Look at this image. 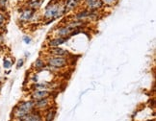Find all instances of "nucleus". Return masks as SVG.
<instances>
[{"label": "nucleus", "mask_w": 156, "mask_h": 121, "mask_svg": "<svg viewBox=\"0 0 156 121\" xmlns=\"http://www.w3.org/2000/svg\"><path fill=\"white\" fill-rule=\"evenodd\" d=\"M68 12L65 6L60 2H52L45 8V12L43 14V19L45 21H53L54 19L63 17Z\"/></svg>", "instance_id": "1"}, {"label": "nucleus", "mask_w": 156, "mask_h": 121, "mask_svg": "<svg viewBox=\"0 0 156 121\" xmlns=\"http://www.w3.org/2000/svg\"><path fill=\"white\" fill-rule=\"evenodd\" d=\"M34 106H35V102L33 100L20 102V103L15 107V111H14L15 117H17L18 119L22 118V117L25 116L26 114L30 113L33 110H35Z\"/></svg>", "instance_id": "2"}, {"label": "nucleus", "mask_w": 156, "mask_h": 121, "mask_svg": "<svg viewBox=\"0 0 156 121\" xmlns=\"http://www.w3.org/2000/svg\"><path fill=\"white\" fill-rule=\"evenodd\" d=\"M47 64L50 66H53L55 68H62V67H65V66L68 64V59L65 58V57H49L47 60Z\"/></svg>", "instance_id": "3"}, {"label": "nucleus", "mask_w": 156, "mask_h": 121, "mask_svg": "<svg viewBox=\"0 0 156 121\" xmlns=\"http://www.w3.org/2000/svg\"><path fill=\"white\" fill-rule=\"evenodd\" d=\"M36 11L32 10V9L25 7L24 9H22L20 14V20L21 22H29V21L32 20L33 17L35 15Z\"/></svg>", "instance_id": "4"}, {"label": "nucleus", "mask_w": 156, "mask_h": 121, "mask_svg": "<svg viewBox=\"0 0 156 121\" xmlns=\"http://www.w3.org/2000/svg\"><path fill=\"white\" fill-rule=\"evenodd\" d=\"M51 95V92L49 91H34L31 93V99L33 101H38L40 99L47 98Z\"/></svg>", "instance_id": "5"}, {"label": "nucleus", "mask_w": 156, "mask_h": 121, "mask_svg": "<svg viewBox=\"0 0 156 121\" xmlns=\"http://www.w3.org/2000/svg\"><path fill=\"white\" fill-rule=\"evenodd\" d=\"M20 121H42V116L37 110H33L30 113L26 114L25 116L20 119Z\"/></svg>", "instance_id": "6"}, {"label": "nucleus", "mask_w": 156, "mask_h": 121, "mask_svg": "<svg viewBox=\"0 0 156 121\" xmlns=\"http://www.w3.org/2000/svg\"><path fill=\"white\" fill-rule=\"evenodd\" d=\"M68 39V38H62V37H57V38H54L50 39L47 43L49 48H55V47H59L61 44L67 42V40Z\"/></svg>", "instance_id": "7"}, {"label": "nucleus", "mask_w": 156, "mask_h": 121, "mask_svg": "<svg viewBox=\"0 0 156 121\" xmlns=\"http://www.w3.org/2000/svg\"><path fill=\"white\" fill-rule=\"evenodd\" d=\"M48 53L50 56H53V57H65V56L68 55V52L67 50L60 47L49 48Z\"/></svg>", "instance_id": "8"}, {"label": "nucleus", "mask_w": 156, "mask_h": 121, "mask_svg": "<svg viewBox=\"0 0 156 121\" xmlns=\"http://www.w3.org/2000/svg\"><path fill=\"white\" fill-rule=\"evenodd\" d=\"M103 7H104V3L102 2V0H95V1H93L89 5L86 6V8L89 11H98Z\"/></svg>", "instance_id": "9"}, {"label": "nucleus", "mask_w": 156, "mask_h": 121, "mask_svg": "<svg viewBox=\"0 0 156 121\" xmlns=\"http://www.w3.org/2000/svg\"><path fill=\"white\" fill-rule=\"evenodd\" d=\"M91 14V11H89L88 9H84V10L78 12V13L74 15V19L75 20H84V21H87L88 19L89 15Z\"/></svg>", "instance_id": "10"}, {"label": "nucleus", "mask_w": 156, "mask_h": 121, "mask_svg": "<svg viewBox=\"0 0 156 121\" xmlns=\"http://www.w3.org/2000/svg\"><path fill=\"white\" fill-rule=\"evenodd\" d=\"M50 99L49 97L47 98H43V99H40V100H38V101H34L35 102V110H42V109H45L46 107L48 106L49 103H50Z\"/></svg>", "instance_id": "11"}, {"label": "nucleus", "mask_w": 156, "mask_h": 121, "mask_svg": "<svg viewBox=\"0 0 156 121\" xmlns=\"http://www.w3.org/2000/svg\"><path fill=\"white\" fill-rule=\"evenodd\" d=\"M80 3L76 1V0H65V8L67 12L68 11H71V10H74V9H76L78 6H79Z\"/></svg>", "instance_id": "12"}, {"label": "nucleus", "mask_w": 156, "mask_h": 121, "mask_svg": "<svg viewBox=\"0 0 156 121\" xmlns=\"http://www.w3.org/2000/svg\"><path fill=\"white\" fill-rule=\"evenodd\" d=\"M34 91H49L50 86L46 83H37L33 85Z\"/></svg>", "instance_id": "13"}, {"label": "nucleus", "mask_w": 156, "mask_h": 121, "mask_svg": "<svg viewBox=\"0 0 156 121\" xmlns=\"http://www.w3.org/2000/svg\"><path fill=\"white\" fill-rule=\"evenodd\" d=\"M45 66V62L43 61L42 59H40V58H39L38 60L34 63V67H35L36 69H38V70H42Z\"/></svg>", "instance_id": "14"}, {"label": "nucleus", "mask_w": 156, "mask_h": 121, "mask_svg": "<svg viewBox=\"0 0 156 121\" xmlns=\"http://www.w3.org/2000/svg\"><path fill=\"white\" fill-rule=\"evenodd\" d=\"M55 114H56V110H55V109H50V110L48 111L47 114L45 115V121H53Z\"/></svg>", "instance_id": "15"}, {"label": "nucleus", "mask_w": 156, "mask_h": 121, "mask_svg": "<svg viewBox=\"0 0 156 121\" xmlns=\"http://www.w3.org/2000/svg\"><path fill=\"white\" fill-rule=\"evenodd\" d=\"M7 5H8V0H0V12L4 13L7 10Z\"/></svg>", "instance_id": "16"}, {"label": "nucleus", "mask_w": 156, "mask_h": 121, "mask_svg": "<svg viewBox=\"0 0 156 121\" xmlns=\"http://www.w3.org/2000/svg\"><path fill=\"white\" fill-rule=\"evenodd\" d=\"M3 66H4L5 69H9L12 66V62L10 60H4V62H3Z\"/></svg>", "instance_id": "17"}, {"label": "nucleus", "mask_w": 156, "mask_h": 121, "mask_svg": "<svg viewBox=\"0 0 156 121\" xmlns=\"http://www.w3.org/2000/svg\"><path fill=\"white\" fill-rule=\"evenodd\" d=\"M6 22V17L4 13H1L0 12V26H3Z\"/></svg>", "instance_id": "18"}, {"label": "nucleus", "mask_w": 156, "mask_h": 121, "mask_svg": "<svg viewBox=\"0 0 156 121\" xmlns=\"http://www.w3.org/2000/svg\"><path fill=\"white\" fill-rule=\"evenodd\" d=\"M22 40H23V42L25 43V44H30L31 41H32V39H31V37H29V36H24Z\"/></svg>", "instance_id": "19"}, {"label": "nucleus", "mask_w": 156, "mask_h": 121, "mask_svg": "<svg viewBox=\"0 0 156 121\" xmlns=\"http://www.w3.org/2000/svg\"><path fill=\"white\" fill-rule=\"evenodd\" d=\"M117 0H102V2L104 3V5H108V6H112L114 4V2H116Z\"/></svg>", "instance_id": "20"}, {"label": "nucleus", "mask_w": 156, "mask_h": 121, "mask_svg": "<svg viewBox=\"0 0 156 121\" xmlns=\"http://www.w3.org/2000/svg\"><path fill=\"white\" fill-rule=\"evenodd\" d=\"M24 64V60L23 59H20V60L17 61V69H20V67H22Z\"/></svg>", "instance_id": "21"}, {"label": "nucleus", "mask_w": 156, "mask_h": 121, "mask_svg": "<svg viewBox=\"0 0 156 121\" xmlns=\"http://www.w3.org/2000/svg\"><path fill=\"white\" fill-rule=\"evenodd\" d=\"M93 1H95V0H84V3H85V5L87 6V5H89L90 4V3H92Z\"/></svg>", "instance_id": "22"}, {"label": "nucleus", "mask_w": 156, "mask_h": 121, "mask_svg": "<svg viewBox=\"0 0 156 121\" xmlns=\"http://www.w3.org/2000/svg\"><path fill=\"white\" fill-rule=\"evenodd\" d=\"M31 79H32L34 82H37V81H38V75H33Z\"/></svg>", "instance_id": "23"}, {"label": "nucleus", "mask_w": 156, "mask_h": 121, "mask_svg": "<svg viewBox=\"0 0 156 121\" xmlns=\"http://www.w3.org/2000/svg\"><path fill=\"white\" fill-rule=\"evenodd\" d=\"M36 1H39V0H27L26 3H33V2H36Z\"/></svg>", "instance_id": "24"}, {"label": "nucleus", "mask_w": 156, "mask_h": 121, "mask_svg": "<svg viewBox=\"0 0 156 121\" xmlns=\"http://www.w3.org/2000/svg\"><path fill=\"white\" fill-rule=\"evenodd\" d=\"M76 1H78V2H79V3H81V2H83V1H84V0H76Z\"/></svg>", "instance_id": "25"}, {"label": "nucleus", "mask_w": 156, "mask_h": 121, "mask_svg": "<svg viewBox=\"0 0 156 121\" xmlns=\"http://www.w3.org/2000/svg\"><path fill=\"white\" fill-rule=\"evenodd\" d=\"M20 1H22V0H20Z\"/></svg>", "instance_id": "26"}]
</instances>
